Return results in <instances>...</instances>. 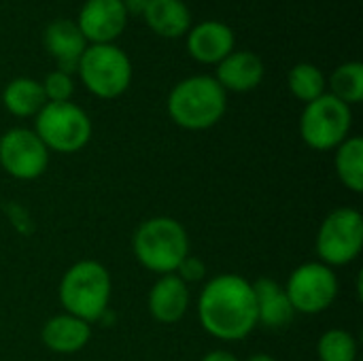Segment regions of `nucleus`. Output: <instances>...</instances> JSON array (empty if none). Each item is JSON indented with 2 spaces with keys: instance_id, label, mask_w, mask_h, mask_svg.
Masks as SVG:
<instances>
[{
  "instance_id": "f257e3e1",
  "label": "nucleus",
  "mask_w": 363,
  "mask_h": 361,
  "mask_svg": "<svg viewBox=\"0 0 363 361\" xmlns=\"http://www.w3.org/2000/svg\"><path fill=\"white\" fill-rule=\"evenodd\" d=\"M198 319L206 334L236 343L257 328V304L251 281L240 274L213 277L198 298Z\"/></svg>"
},
{
  "instance_id": "f03ea898",
  "label": "nucleus",
  "mask_w": 363,
  "mask_h": 361,
  "mask_svg": "<svg viewBox=\"0 0 363 361\" xmlns=\"http://www.w3.org/2000/svg\"><path fill=\"white\" fill-rule=\"evenodd\" d=\"M168 115L185 130L213 128L228 109V91L211 74L181 79L168 94Z\"/></svg>"
},
{
  "instance_id": "7ed1b4c3",
  "label": "nucleus",
  "mask_w": 363,
  "mask_h": 361,
  "mask_svg": "<svg viewBox=\"0 0 363 361\" xmlns=\"http://www.w3.org/2000/svg\"><path fill=\"white\" fill-rule=\"evenodd\" d=\"M111 291L108 270L100 262L81 260L64 272L57 296L68 315L94 323L108 311Z\"/></svg>"
},
{
  "instance_id": "20e7f679",
  "label": "nucleus",
  "mask_w": 363,
  "mask_h": 361,
  "mask_svg": "<svg viewBox=\"0 0 363 361\" xmlns=\"http://www.w3.org/2000/svg\"><path fill=\"white\" fill-rule=\"evenodd\" d=\"M134 257L140 266L157 274H174L189 255V236L172 217H151L143 221L132 238Z\"/></svg>"
},
{
  "instance_id": "39448f33",
  "label": "nucleus",
  "mask_w": 363,
  "mask_h": 361,
  "mask_svg": "<svg viewBox=\"0 0 363 361\" xmlns=\"http://www.w3.org/2000/svg\"><path fill=\"white\" fill-rule=\"evenodd\" d=\"M77 72L83 85L98 98H117L132 83V62L128 53L113 43L87 45Z\"/></svg>"
},
{
  "instance_id": "423d86ee",
  "label": "nucleus",
  "mask_w": 363,
  "mask_h": 361,
  "mask_svg": "<svg viewBox=\"0 0 363 361\" xmlns=\"http://www.w3.org/2000/svg\"><path fill=\"white\" fill-rule=\"evenodd\" d=\"M34 132L49 151L77 153L91 138V119L72 100L47 102L36 113Z\"/></svg>"
},
{
  "instance_id": "0eeeda50",
  "label": "nucleus",
  "mask_w": 363,
  "mask_h": 361,
  "mask_svg": "<svg viewBox=\"0 0 363 361\" xmlns=\"http://www.w3.org/2000/svg\"><path fill=\"white\" fill-rule=\"evenodd\" d=\"M353 126L351 106L332 94H323L317 100L308 102L300 115V134L302 140L315 151L336 149L349 138Z\"/></svg>"
},
{
  "instance_id": "6e6552de",
  "label": "nucleus",
  "mask_w": 363,
  "mask_h": 361,
  "mask_svg": "<svg viewBox=\"0 0 363 361\" xmlns=\"http://www.w3.org/2000/svg\"><path fill=\"white\" fill-rule=\"evenodd\" d=\"M363 249V217L359 211L340 206L334 209L317 232V255L321 264L347 266L359 257Z\"/></svg>"
},
{
  "instance_id": "1a4fd4ad",
  "label": "nucleus",
  "mask_w": 363,
  "mask_h": 361,
  "mask_svg": "<svg viewBox=\"0 0 363 361\" xmlns=\"http://www.w3.org/2000/svg\"><path fill=\"white\" fill-rule=\"evenodd\" d=\"M285 294L296 313L319 315L334 304L338 296V279L330 266L306 262L289 274Z\"/></svg>"
},
{
  "instance_id": "9d476101",
  "label": "nucleus",
  "mask_w": 363,
  "mask_h": 361,
  "mask_svg": "<svg viewBox=\"0 0 363 361\" xmlns=\"http://www.w3.org/2000/svg\"><path fill=\"white\" fill-rule=\"evenodd\" d=\"M0 166L17 181H34L49 166V149L34 130L11 128L0 136Z\"/></svg>"
},
{
  "instance_id": "9b49d317",
  "label": "nucleus",
  "mask_w": 363,
  "mask_h": 361,
  "mask_svg": "<svg viewBox=\"0 0 363 361\" xmlns=\"http://www.w3.org/2000/svg\"><path fill=\"white\" fill-rule=\"evenodd\" d=\"M128 23V11L123 0H85L77 26L83 32L85 40L96 43H113Z\"/></svg>"
},
{
  "instance_id": "f8f14e48",
  "label": "nucleus",
  "mask_w": 363,
  "mask_h": 361,
  "mask_svg": "<svg viewBox=\"0 0 363 361\" xmlns=\"http://www.w3.org/2000/svg\"><path fill=\"white\" fill-rule=\"evenodd\" d=\"M234 30L219 19H206L187 30V51L202 64H219L234 51Z\"/></svg>"
},
{
  "instance_id": "ddd939ff",
  "label": "nucleus",
  "mask_w": 363,
  "mask_h": 361,
  "mask_svg": "<svg viewBox=\"0 0 363 361\" xmlns=\"http://www.w3.org/2000/svg\"><path fill=\"white\" fill-rule=\"evenodd\" d=\"M45 49L55 57L57 70L72 74L79 66L83 51L87 49V40L72 19H53L47 23L43 32Z\"/></svg>"
},
{
  "instance_id": "4468645a",
  "label": "nucleus",
  "mask_w": 363,
  "mask_h": 361,
  "mask_svg": "<svg viewBox=\"0 0 363 361\" xmlns=\"http://www.w3.org/2000/svg\"><path fill=\"white\" fill-rule=\"evenodd\" d=\"M189 287L177 274H162L149 291V313L157 323H179L189 309Z\"/></svg>"
},
{
  "instance_id": "2eb2a0df",
  "label": "nucleus",
  "mask_w": 363,
  "mask_h": 361,
  "mask_svg": "<svg viewBox=\"0 0 363 361\" xmlns=\"http://www.w3.org/2000/svg\"><path fill=\"white\" fill-rule=\"evenodd\" d=\"M251 285L257 304V326H264L266 330L289 328L296 317V311L285 294V287L270 277H262Z\"/></svg>"
},
{
  "instance_id": "dca6fc26",
  "label": "nucleus",
  "mask_w": 363,
  "mask_h": 361,
  "mask_svg": "<svg viewBox=\"0 0 363 361\" xmlns=\"http://www.w3.org/2000/svg\"><path fill=\"white\" fill-rule=\"evenodd\" d=\"M264 62L255 51H232L217 64V81L225 91H251L264 79Z\"/></svg>"
},
{
  "instance_id": "f3484780",
  "label": "nucleus",
  "mask_w": 363,
  "mask_h": 361,
  "mask_svg": "<svg viewBox=\"0 0 363 361\" xmlns=\"http://www.w3.org/2000/svg\"><path fill=\"white\" fill-rule=\"evenodd\" d=\"M40 338L45 347L53 353H60V355L79 353L81 349L87 347L91 338V323L79 317H72L68 313L55 315L43 326Z\"/></svg>"
},
{
  "instance_id": "a211bd4d",
  "label": "nucleus",
  "mask_w": 363,
  "mask_h": 361,
  "mask_svg": "<svg viewBox=\"0 0 363 361\" xmlns=\"http://www.w3.org/2000/svg\"><path fill=\"white\" fill-rule=\"evenodd\" d=\"M143 17L155 34L166 38L183 36L191 28V11L183 0H149Z\"/></svg>"
},
{
  "instance_id": "6ab92c4d",
  "label": "nucleus",
  "mask_w": 363,
  "mask_h": 361,
  "mask_svg": "<svg viewBox=\"0 0 363 361\" xmlns=\"http://www.w3.org/2000/svg\"><path fill=\"white\" fill-rule=\"evenodd\" d=\"M4 109L15 117H36V113L47 104L40 81L32 77H15L6 83L2 91Z\"/></svg>"
},
{
  "instance_id": "aec40b11",
  "label": "nucleus",
  "mask_w": 363,
  "mask_h": 361,
  "mask_svg": "<svg viewBox=\"0 0 363 361\" xmlns=\"http://www.w3.org/2000/svg\"><path fill=\"white\" fill-rule=\"evenodd\" d=\"M336 174L340 183L351 189L353 194L363 191V138L362 136H349L345 143L336 147L334 157Z\"/></svg>"
},
{
  "instance_id": "412c9836",
  "label": "nucleus",
  "mask_w": 363,
  "mask_h": 361,
  "mask_svg": "<svg viewBox=\"0 0 363 361\" xmlns=\"http://www.w3.org/2000/svg\"><path fill=\"white\" fill-rule=\"evenodd\" d=\"M287 85H289V91L302 100L304 104L317 100L319 96L325 94V87H328V79L323 74V70L311 62H300L296 64L289 74H287Z\"/></svg>"
},
{
  "instance_id": "4be33fe9",
  "label": "nucleus",
  "mask_w": 363,
  "mask_h": 361,
  "mask_svg": "<svg viewBox=\"0 0 363 361\" xmlns=\"http://www.w3.org/2000/svg\"><path fill=\"white\" fill-rule=\"evenodd\" d=\"M330 94L345 104H359L363 100V66L362 62H345L330 77Z\"/></svg>"
},
{
  "instance_id": "5701e85b",
  "label": "nucleus",
  "mask_w": 363,
  "mask_h": 361,
  "mask_svg": "<svg viewBox=\"0 0 363 361\" xmlns=\"http://www.w3.org/2000/svg\"><path fill=\"white\" fill-rule=\"evenodd\" d=\"M319 361H359L357 340L351 332L334 328L321 334L317 343Z\"/></svg>"
},
{
  "instance_id": "b1692460",
  "label": "nucleus",
  "mask_w": 363,
  "mask_h": 361,
  "mask_svg": "<svg viewBox=\"0 0 363 361\" xmlns=\"http://www.w3.org/2000/svg\"><path fill=\"white\" fill-rule=\"evenodd\" d=\"M43 91L47 102H68L74 94V81L72 74L62 72V70H51L47 72V77L43 79Z\"/></svg>"
},
{
  "instance_id": "393cba45",
  "label": "nucleus",
  "mask_w": 363,
  "mask_h": 361,
  "mask_svg": "<svg viewBox=\"0 0 363 361\" xmlns=\"http://www.w3.org/2000/svg\"><path fill=\"white\" fill-rule=\"evenodd\" d=\"M183 283H198V281H202L204 277H206V264L200 260V257H196V255H187L181 264H179V268H177V272H174Z\"/></svg>"
},
{
  "instance_id": "a878e982",
  "label": "nucleus",
  "mask_w": 363,
  "mask_h": 361,
  "mask_svg": "<svg viewBox=\"0 0 363 361\" xmlns=\"http://www.w3.org/2000/svg\"><path fill=\"white\" fill-rule=\"evenodd\" d=\"M147 4H149V0H123V6H125L128 15H143Z\"/></svg>"
},
{
  "instance_id": "bb28decb",
  "label": "nucleus",
  "mask_w": 363,
  "mask_h": 361,
  "mask_svg": "<svg viewBox=\"0 0 363 361\" xmlns=\"http://www.w3.org/2000/svg\"><path fill=\"white\" fill-rule=\"evenodd\" d=\"M202 361H240L234 353H230V351H223V349H217V351H211V353H206Z\"/></svg>"
},
{
  "instance_id": "cd10ccee",
  "label": "nucleus",
  "mask_w": 363,
  "mask_h": 361,
  "mask_svg": "<svg viewBox=\"0 0 363 361\" xmlns=\"http://www.w3.org/2000/svg\"><path fill=\"white\" fill-rule=\"evenodd\" d=\"M247 361H277L272 355H268V353H257V355H251Z\"/></svg>"
}]
</instances>
